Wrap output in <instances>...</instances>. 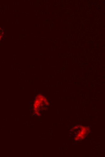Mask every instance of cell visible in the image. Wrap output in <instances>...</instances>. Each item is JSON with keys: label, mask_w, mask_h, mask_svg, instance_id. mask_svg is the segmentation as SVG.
Instances as JSON below:
<instances>
[{"label": "cell", "mask_w": 105, "mask_h": 157, "mask_svg": "<svg viewBox=\"0 0 105 157\" xmlns=\"http://www.w3.org/2000/svg\"><path fill=\"white\" fill-rule=\"evenodd\" d=\"M3 32L2 30L0 28V41L3 36Z\"/></svg>", "instance_id": "obj_1"}]
</instances>
